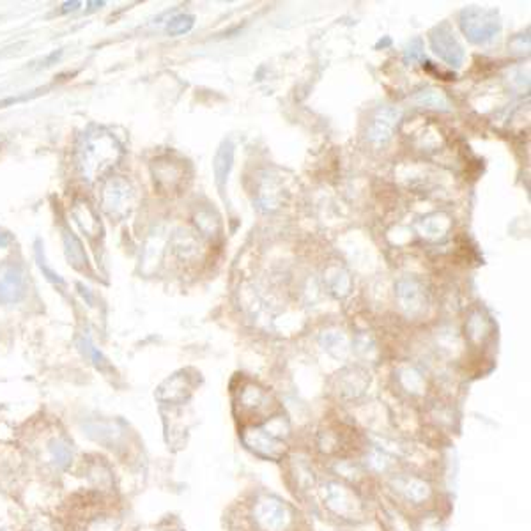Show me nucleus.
Masks as SVG:
<instances>
[{
	"label": "nucleus",
	"instance_id": "1",
	"mask_svg": "<svg viewBox=\"0 0 531 531\" xmlns=\"http://www.w3.org/2000/svg\"><path fill=\"white\" fill-rule=\"evenodd\" d=\"M122 156L119 140L108 129L90 126L77 144V167L80 176L89 183L103 177L116 167Z\"/></svg>",
	"mask_w": 531,
	"mask_h": 531
},
{
	"label": "nucleus",
	"instance_id": "2",
	"mask_svg": "<svg viewBox=\"0 0 531 531\" xmlns=\"http://www.w3.org/2000/svg\"><path fill=\"white\" fill-rule=\"evenodd\" d=\"M461 29L471 43L485 44L493 41L500 30H502V22L496 11L482 8H466L461 11Z\"/></svg>",
	"mask_w": 531,
	"mask_h": 531
},
{
	"label": "nucleus",
	"instance_id": "3",
	"mask_svg": "<svg viewBox=\"0 0 531 531\" xmlns=\"http://www.w3.org/2000/svg\"><path fill=\"white\" fill-rule=\"evenodd\" d=\"M101 206L112 218H125L135 206V190L131 188L128 181L120 179V177L107 181L103 192H101Z\"/></svg>",
	"mask_w": 531,
	"mask_h": 531
},
{
	"label": "nucleus",
	"instance_id": "4",
	"mask_svg": "<svg viewBox=\"0 0 531 531\" xmlns=\"http://www.w3.org/2000/svg\"><path fill=\"white\" fill-rule=\"evenodd\" d=\"M430 47H432L434 53L439 55V59L445 60L448 66L458 68L463 64L464 50L448 23H441L430 30Z\"/></svg>",
	"mask_w": 531,
	"mask_h": 531
},
{
	"label": "nucleus",
	"instance_id": "5",
	"mask_svg": "<svg viewBox=\"0 0 531 531\" xmlns=\"http://www.w3.org/2000/svg\"><path fill=\"white\" fill-rule=\"evenodd\" d=\"M27 292V276L20 264L9 262L0 268V305H16Z\"/></svg>",
	"mask_w": 531,
	"mask_h": 531
},
{
	"label": "nucleus",
	"instance_id": "6",
	"mask_svg": "<svg viewBox=\"0 0 531 531\" xmlns=\"http://www.w3.org/2000/svg\"><path fill=\"white\" fill-rule=\"evenodd\" d=\"M400 117H402V112L395 107H383L376 112L369 126V135H367L374 146H386L390 142Z\"/></svg>",
	"mask_w": 531,
	"mask_h": 531
},
{
	"label": "nucleus",
	"instance_id": "7",
	"mask_svg": "<svg viewBox=\"0 0 531 531\" xmlns=\"http://www.w3.org/2000/svg\"><path fill=\"white\" fill-rule=\"evenodd\" d=\"M397 296L400 307L407 315L415 318L425 310V289L416 279L406 276V279L398 280Z\"/></svg>",
	"mask_w": 531,
	"mask_h": 531
},
{
	"label": "nucleus",
	"instance_id": "8",
	"mask_svg": "<svg viewBox=\"0 0 531 531\" xmlns=\"http://www.w3.org/2000/svg\"><path fill=\"white\" fill-rule=\"evenodd\" d=\"M255 517L266 531H282L287 521V510L279 500L266 497L255 505Z\"/></svg>",
	"mask_w": 531,
	"mask_h": 531
},
{
	"label": "nucleus",
	"instance_id": "9",
	"mask_svg": "<svg viewBox=\"0 0 531 531\" xmlns=\"http://www.w3.org/2000/svg\"><path fill=\"white\" fill-rule=\"evenodd\" d=\"M244 443L253 452H257V454L270 458H279L285 452L283 443H280L271 432H266V430H261V428H253V430L244 434Z\"/></svg>",
	"mask_w": 531,
	"mask_h": 531
},
{
	"label": "nucleus",
	"instance_id": "10",
	"mask_svg": "<svg viewBox=\"0 0 531 531\" xmlns=\"http://www.w3.org/2000/svg\"><path fill=\"white\" fill-rule=\"evenodd\" d=\"M232 167H234V144H232V140H223L213 159V170L214 177H216V185L222 190L227 185Z\"/></svg>",
	"mask_w": 531,
	"mask_h": 531
},
{
	"label": "nucleus",
	"instance_id": "11",
	"mask_svg": "<svg viewBox=\"0 0 531 531\" xmlns=\"http://www.w3.org/2000/svg\"><path fill=\"white\" fill-rule=\"evenodd\" d=\"M71 213H73L75 220L78 222L81 231L87 232L90 237L99 236V232H101V223H99L94 209H92L87 202H77Z\"/></svg>",
	"mask_w": 531,
	"mask_h": 531
},
{
	"label": "nucleus",
	"instance_id": "12",
	"mask_svg": "<svg viewBox=\"0 0 531 531\" xmlns=\"http://www.w3.org/2000/svg\"><path fill=\"white\" fill-rule=\"evenodd\" d=\"M62 241H64V248H66V255H68L69 262L77 268V270H81V268H86L87 266V255L86 250L81 246L80 239L75 236L73 232L64 229L62 231Z\"/></svg>",
	"mask_w": 531,
	"mask_h": 531
},
{
	"label": "nucleus",
	"instance_id": "13",
	"mask_svg": "<svg viewBox=\"0 0 531 531\" xmlns=\"http://www.w3.org/2000/svg\"><path fill=\"white\" fill-rule=\"evenodd\" d=\"M415 101L420 107H427V108H434V110H441V112H450L452 105L448 101L445 94H443L441 90L436 89H427L422 90L418 94L415 96Z\"/></svg>",
	"mask_w": 531,
	"mask_h": 531
},
{
	"label": "nucleus",
	"instance_id": "14",
	"mask_svg": "<svg viewBox=\"0 0 531 531\" xmlns=\"http://www.w3.org/2000/svg\"><path fill=\"white\" fill-rule=\"evenodd\" d=\"M195 25V16L193 14H177L168 22L167 32L170 36H183L193 29Z\"/></svg>",
	"mask_w": 531,
	"mask_h": 531
},
{
	"label": "nucleus",
	"instance_id": "15",
	"mask_svg": "<svg viewBox=\"0 0 531 531\" xmlns=\"http://www.w3.org/2000/svg\"><path fill=\"white\" fill-rule=\"evenodd\" d=\"M448 220H441L439 216H434V218H427L425 222L420 223L422 234L427 237H439L443 236L446 231H448Z\"/></svg>",
	"mask_w": 531,
	"mask_h": 531
},
{
	"label": "nucleus",
	"instance_id": "16",
	"mask_svg": "<svg viewBox=\"0 0 531 531\" xmlns=\"http://www.w3.org/2000/svg\"><path fill=\"white\" fill-rule=\"evenodd\" d=\"M36 261H38V266L41 268V271H43V274L47 276L48 282H52V283H59V285H64V280L60 279V274L55 273V271L50 268V266L47 264V259H44V252H43V246H41V241H36Z\"/></svg>",
	"mask_w": 531,
	"mask_h": 531
},
{
	"label": "nucleus",
	"instance_id": "17",
	"mask_svg": "<svg viewBox=\"0 0 531 531\" xmlns=\"http://www.w3.org/2000/svg\"><path fill=\"white\" fill-rule=\"evenodd\" d=\"M50 454H52V458L55 461V464L59 467H66L69 463H71V448H69L68 443L60 441V439H55V441L50 445Z\"/></svg>",
	"mask_w": 531,
	"mask_h": 531
},
{
	"label": "nucleus",
	"instance_id": "18",
	"mask_svg": "<svg viewBox=\"0 0 531 531\" xmlns=\"http://www.w3.org/2000/svg\"><path fill=\"white\" fill-rule=\"evenodd\" d=\"M422 59H424V43H422L420 38H416V39H413L411 43L407 44L406 62H411V64H415V62H420Z\"/></svg>",
	"mask_w": 531,
	"mask_h": 531
},
{
	"label": "nucleus",
	"instance_id": "19",
	"mask_svg": "<svg viewBox=\"0 0 531 531\" xmlns=\"http://www.w3.org/2000/svg\"><path fill=\"white\" fill-rule=\"evenodd\" d=\"M62 57V50H57V52L50 53V55L47 57V59L41 62V68H48V66H52V64H57V60Z\"/></svg>",
	"mask_w": 531,
	"mask_h": 531
},
{
	"label": "nucleus",
	"instance_id": "20",
	"mask_svg": "<svg viewBox=\"0 0 531 531\" xmlns=\"http://www.w3.org/2000/svg\"><path fill=\"white\" fill-rule=\"evenodd\" d=\"M80 2L78 0H73V2H64L62 4V8H60V14H68V13H73V11H77L78 8H80Z\"/></svg>",
	"mask_w": 531,
	"mask_h": 531
},
{
	"label": "nucleus",
	"instance_id": "21",
	"mask_svg": "<svg viewBox=\"0 0 531 531\" xmlns=\"http://www.w3.org/2000/svg\"><path fill=\"white\" fill-rule=\"evenodd\" d=\"M87 5H89V8H87V13H92V11H98L99 8H103L105 2H98V0H96V2H87Z\"/></svg>",
	"mask_w": 531,
	"mask_h": 531
},
{
	"label": "nucleus",
	"instance_id": "22",
	"mask_svg": "<svg viewBox=\"0 0 531 531\" xmlns=\"http://www.w3.org/2000/svg\"><path fill=\"white\" fill-rule=\"evenodd\" d=\"M8 243H9L8 234H0V246H5Z\"/></svg>",
	"mask_w": 531,
	"mask_h": 531
}]
</instances>
